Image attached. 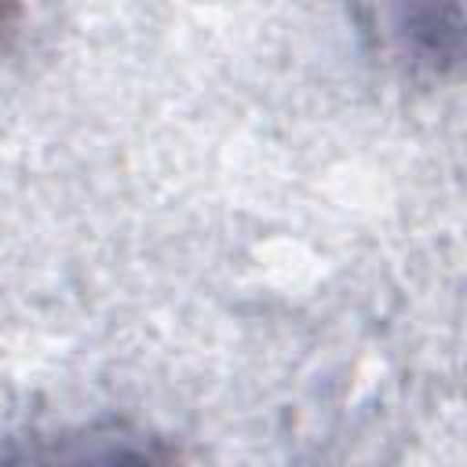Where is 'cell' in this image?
<instances>
[{"mask_svg":"<svg viewBox=\"0 0 467 467\" xmlns=\"http://www.w3.org/2000/svg\"><path fill=\"white\" fill-rule=\"evenodd\" d=\"M0 467H164V463L139 438L117 431H80L15 449L0 456Z\"/></svg>","mask_w":467,"mask_h":467,"instance_id":"cell-1","label":"cell"},{"mask_svg":"<svg viewBox=\"0 0 467 467\" xmlns=\"http://www.w3.org/2000/svg\"><path fill=\"white\" fill-rule=\"evenodd\" d=\"M11 15H15V11L0 4V40H4V33H7V22H11Z\"/></svg>","mask_w":467,"mask_h":467,"instance_id":"cell-2","label":"cell"}]
</instances>
